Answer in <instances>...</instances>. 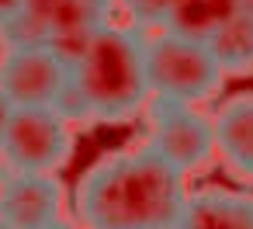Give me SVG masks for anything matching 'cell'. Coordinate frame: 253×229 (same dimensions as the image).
<instances>
[{"instance_id": "obj_4", "label": "cell", "mask_w": 253, "mask_h": 229, "mask_svg": "<svg viewBox=\"0 0 253 229\" xmlns=\"http://www.w3.org/2000/svg\"><path fill=\"white\" fill-rule=\"evenodd\" d=\"M77 149V125L56 108H14L0 160L21 174H59Z\"/></svg>"}, {"instance_id": "obj_2", "label": "cell", "mask_w": 253, "mask_h": 229, "mask_svg": "<svg viewBox=\"0 0 253 229\" xmlns=\"http://www.w3.org/2000/svg\"><path fill=\"white\" fill-rule=\"evenodd\" d=\"M146 35L135 25L108 21L70 63V87L56 111L73 125L128 122L149 104Z\"/></svg>"}, {"instance_id": "obj_6", "label": "cell", "mask_w": 253, "mask_h": 229, "mask_svg": "<svg viewBox=\"0 0 253 229\" xmlns=\"http://www.w3.org/2000/svg\"><path fill=\"white\" fill-rule=\"evenodd\" d=\"M70 87V63L52 46H4L0 91L14 108H56Z\"/></svg>"}, {"instance_id": "obj_17", "label": "cell", "mask_w": 253, "mask_h": 229, "mask_svg": "<svg viewBox=\"0 0 253 229\" xmlns=\"http://www.w3.org/2000/svg\"><path fill=\"white\" fill-rule=\"evenodd\" d=\"M0 229H11V226H7V222H4V219H0Z\"/></svg>"}, {"instance_id": "obj_15", "label": "cell", "mask_w": 253, "mask_h": 229, "mask_svg": "<svg viewBox=\"0 0 253 229\" xmlns=\"http://www.w3.org/2000/svg\"><path fill=\"white\" fill-rule=\"evenodd\" d=\"M52 229H80V222H77V215H66L63 222H56Z\"/></svg>"}, {"instance_id": "obj_1", "label": "cell", "mask_w": 253, "mask_h": 229, "mask_svg": "<svg viewBox=\"0 0 253 229\" xmlns=\"http://www.w3.org/2000/svg\"><path fill=\"white\" fill-rule=\"evenodd\" d=\"M187 177L156 149L135 146L94 160L73 191L80 229H177Z\"/></svg>"}, {"instance_id": "obj_3", "label": "cell", "mask_w": 253, "mask_h": 229, "mask_svg": "<svg viewBox=\"0 0 253 229\" xmlns=\"http://www.w3.org/2000/svg\"><path fill=\"white\" fill-rule=\"evenodd\" d=\"M146 77L153 101H173L194 108L215 97L225 84V70L218 66L208 42H194L163 28L146 35Z\"/></svg>"}, {"instance_id": "obj_10", "label": "cell", "mask_w": 253, "mask_h": 229, "mask_svg": "<svg viewBox=\"0 0 253 229\" xmlns=\"http://www.w3.org/2000/svg\"><path fill=\"white\" fill-rule=\"evenodd\" d=\"M208 46L218 66L225 70V77L253 73V11H239Z\"/></svg>"}, {"instance_id": "obj_7", "label": "cell", "mask_w": 253, "mask_h": 229, "mask_svg": "<svg viewBox=\"0 0 253 229\" xmlns=\"http://www.w3.org/2000/svg\"><path fill=\"white\" fill-rule=\"evenodd\" d=\"M66 215V187L56 174L7 170L0 177V219L11 229H52Z\"/></svg>"}, {"instance_id": "obj_11", "label": "cell", "mask_w": 253, "mask_h": 229, "mask_svg": "<svg viewBox=\"0 0 253 229\" xmlns=\"http://www.w3.org/2000/svg\"><path fill=\"white\" fill-rule=\"evenodd\" d=\"M122 4L132 14L135 25H156V28H163L167 18H170L173 0H122Z\"/></svg>"}, {"instance_id": "obj_16", "label": "cell", "mask_w": 253, "mask_h": 229, "mask_svg": "<svg viewBox=\"0 0 253 229\" xmlns=\"http://www.w3.org/2000/svg\"><path fill=\"white\" fill-rule=\"evenodd\" d=\"M239 11H253V0H239Z\"/></svg>"}, {"instance_id": "obj_14", "label": "cell", "mask_w": 253, "mask_h": 229, "mask_svg": "<svg viewBox=\"0 0 253 229\" xmlns=\"http://www.w3.org/2000/svg\"><path fill=\"white\" fill-rule=\"evenodd\" d=\"M80 4H90V7H97V11H104V14H111V7L118 4V0H80Z\"/></svg>"}, {"instance_id": "obj_8", "label": "cell", "mask_w": 253, "mask_h": 229, "mask_svg": "<svg viewBox=\"0 0 253 229\" xmlns=\"http://www.w3.org/2000/svg\"><path fill=\"white\" fill-rule=\"evenodd\" d=\"M215 146L222 167L236 181L253 184V94H236L218 108Z\"/></svg>"}, {"instance_id": "obj_9", "label": "cell", "mask_w": 253, "mask_h": 229, "mask_svg": "<svg viewBox=\"0 0 253 229\" xmlns=\"http://www.w3.org/2000/svg\"><path fill=\"white\" fill-rule=\"evenodd\" d=\"M177 229H253V194L222 187L191 191Z\"/></svg>"}, {"instance_id": "obj_5", "label": "cell", "mask_w": 253, "mask_h": 229, "mask_svg": "<svg viewBox=\"0 0 253 229\" xmlns=\"http://www.w3.org/2000/svg\"><path fill=\"white\" fill-rule=\"evenodd\" d=\"M149 149H156L167 163H173L184 177L205 170L215 156V118L198 111L194 104L149 101Z\"/></svg>"}, {"instance_id": "obj_12", "label": "cell", "mask_w": 253, "mask_h": 229, "mask_svg": "<svg viewBox=\"0 0 253 229\" xmlns=\"http://www.w3.org/2000/svg\"><path fill=\"white\" fill-rule=\"evenodd\" d=\"M25 11V0H0V28H7Z\"/></svg>"}, {"instance_id": "obj_13", "label": "cell", "mask_w": 253, "mask_h": 229, "mask_svg": "<svg viewBox=\"0 0 253 229\" xmlns=\"http://www.w3.org/2000/svg\"><path fill=\"white\" fill-rule=\"evenodd\" d=\"M11 115H14V104L7 101V94H4V91H0V146H4V136H7Z\"/></svg>"}]
</instances>
